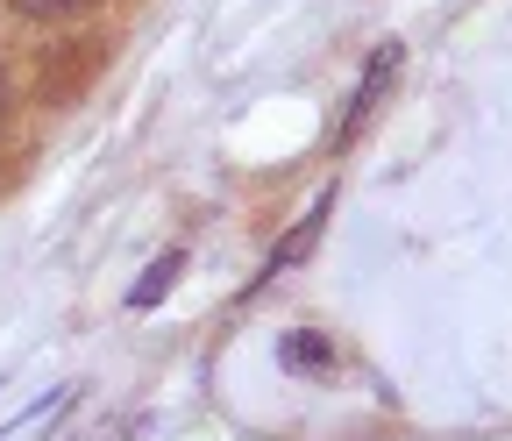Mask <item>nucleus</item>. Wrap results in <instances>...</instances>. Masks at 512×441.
<instances>
[{
	"label": "nucleus",
	"instance_id": "1",
	"mask_svg": "<svg viewBox=\"0 0 512 441\" xmlns=\"http://www.w3.org/2000/svg\"><path fill=\"white\" fill-rule=\"evenodd\" d=\"M399 65H406V43H399V36H384V43L363 57V79H356V93H349V107H342V121H335V150H349V143L370 129V114H377L384 93H392Z\"/></svg>",
	"mask_w": 512,
	"mask_h": 441
},
{
	"label": "nucleus",
	"instance_id": "2",
	"mask_svg": "<svg viewBox=\"0 0 512 441\" xmlns=\"http://www.w3.org/2000/svg\"><path fill=\"white\" fill-rule=\"evenodd\" d=\"M328 214H335V185H320V200H313V207L299 214V228H285V242H278L271 257H264V271L249 278V299L264 292V285H278L285 271H299V264L313 257V242H320V228H328Z\"/></svg>",
	"mask_w": 512,
	"mask_h": 441
},
{
	"label": "nucleus",
	"instance_id": "3",
	"mask_svg": "<svg viewBox=\"0 0 512 441\" xmlns=\"http://www.w3.org/2000/svg\"><path fill=\"white\" fill-rule=\"evenodd\" d=\"M278 370L285 377H335V342L320 328H285L278 335Z\"/></svg>",
	"mask_w": 512,
	"mask_h": 441
},
{
	"label": "nucleus",
	"instance_id": "4",
	"mask_svg": "<svg viewBox=\"0 0 512 441\" xmlns=\"http://www.w3.org/2000/svg\"><path fill=\"white\" fill-rule=\"evenodd\" d=\"M185 278V249H164V257L136 278V285H128V306H136V313H150V306H164L171 299V285Z\"/></svg>",
	"mask_w": 512,
	"mask_h": 441
},
{
	"label": "nucleus",
	"instance_id": "5",
	"mask_svg": "<svg viewBox=\"0 0 512 441\" xmlns=\"http://www.w3.org/2000/svg\"><path fill=\"white\" fill-rule=\"evenodd\" d=\"M93 0H8V15L15 22H72V15H86Z\"/></svg>",
	"mask_w": 512,
	"mask_h": 441
},
{
	"label": "nucleus",
	"instance_id": "6",
	"mask_svg": "<svg viewBox=\"0 0 512 441\" xmlns=\"http://www.w3.org/2000/svg\"><path fill=\"white\" fill-rule=\"evenodd\" d=\"M8 107H15V86H8V65H0V129H8Z\"/></svg>",
	"mask_w": 512,
	"mask_h": 441
}]
</instances>
